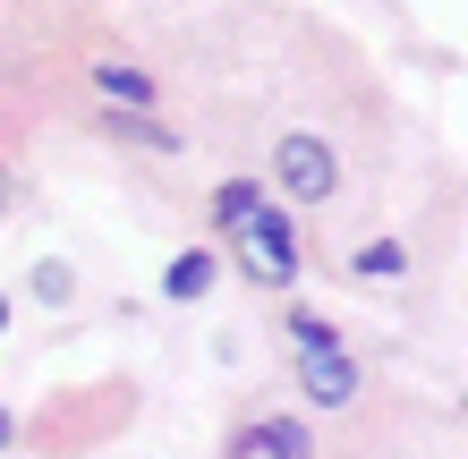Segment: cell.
Here are the masks:
<instances>
[{
  "label": "cell",
  "instance_id": "obj_14",
  "mask_svg": "<svg viewBox=\"0 0 468 459\" xmlns=\"http://www.w3.org/2000/svg\"><path fill=\"white\" fill-rule=\"evenodd\" d=\"M0 213H9V187H0Z\"/></svg>",
  "mask_w": 468,
  "mask_h": 459
},
{
  "label": "cell",
  "instance_id": "obj_2",
  "mask_svg": "<svg viewBox=\"0 0 468 459\" xmlns=\"http://www.w3.org/2000/svg\"><path fill=\"white\" fill-rule=\"evenodd\" d=\"M272 179H282L298 204H324L341 187V162H333L324 137H282V145H272Z\"/></svg>",
  "mask_w": 468,
  "mask_h": 459
},
{
  "label": "cell",
  "instance_id": "obj_10",
  "mask_svg": "<svg viewBox=\"0 0 468 459\" xmlns=\"http://www.w3.org/2000/svg\"><path fill=\"white\" fill-rule=\"evenodd\" d=\"M290 340H298V349H333L341 332H333L324 315H307V307H298V315H290Z\"/></svg>",
  "mask_w": 468,
  "mask_h": 459
},
{
  "label": "cell",
  "instance_id": "obj_13",
  "mask_svg": "<svg viewBox=\"0 0 468 459\" xmlns=\"http://www.w3.org/2000/svg\"><path fill=\"white\" fill-rule=\"evenodd\" d=\"M0 332H9V298H0Z\"/></svg>",
  "mask_w": 468,
  "mask_h": 459
},
{
  "label": "cell",
  "instance_id": "obj_6",
  "mask_svg": "<svg viewBox=\"0 0 468 459\" xmlns=\"http://www.w3.org/2000/svg\"><path fill=\"white\" fill-rule=\"evenodd\" d=\"M357 273H367V281H400L409 247H400V238H375V247H357Z\"/></svg>",
  "mask_w": 468,
  "mask_h": 459
},
{
  "label": "cell",
  "instance_id": "obj_1",
  "mask_svg": "<svg viewBox=\"0 0 468 459\" xmlns=\"http://www.w3.org/2000/svg\"><path fill=\"white\" fill-rule=\"evenodd\" d=\"M239 264H247L264 289H290V281H298V238H290V222H282L272 204H256V213L239 222Z\"/></svg>",
  "mask_w": 468,
  "mask_h": 459
},
{
  "label": "cell",
  "instance_id": "obj_9",
  "mask_svg": "<svg viewBox=\"0 0 468 459\" xmlns=\"http://www.w3.org/2000/svg\"><path fill=\"white\" fill-rule=\"evenodd\" d=\"M112 128H120V137H136V145H154V153H171V145H179L171 128H154L145 111H128V120H112Z\"/></svg>",
  "mask_w": 468,
  "mask_h": 459
},
{
  "label": "cell",
  "instance_id": "obj_7",
  "mask_svg": "<svg viewBox=\"0 0 468 459\" xmlns=\"http://www.w3.org/2000/svg\"><path fill=\"white\" fill-rule=\"evenodd\" d=\"M256 204H264V187H256V179H230L222 196H213V222H222V230H239V222H247Z\"/></svg>",
  "mask_w": 468,
  "mask_h": 459
},
{
  "label": "cell",
  "instance_id": "obj_12",
  "mask_svg": "<svg viewBox=\"0 0 468 459\" xmlns=\"http://www.w3.org/2000/svg\"><path fill=\"white\" fill-rule=\"evenodd\" d=\"M0 451H9V409H0Z\"/></svg>",
  "mask_w": 468,
  "mask_h": 459
},
{
  "label": "cell",
  "instance_id": "obj_5",
  "mask_svg": "<svg viewBox=\"0 0 468 459\" xmlns=\"http://www.w3.org/2000/svg\"><path fill=\"white\" fill-rule=\"evenodd\" d=\"M162 289H171V298H205V289H213V256H197V247H187L171 273H162Z\"/></svg>",
  "mask_w": 468,
  "mask_h": 459
},
{
  "label": "cell",
  "instance_id": "obj_11",
  "mask_svg": "<svg viewBox=\"0 0 468 459\" xmlns=\"http://www.w3.org/2000/svg\"><path fill=\"white\" fill-rule=\"evenodd\" d=\"M35 298H51V307L69 298V264H35Z\"/></svg>",
  "mask_w": 468,
  "mask_h": 459
},
{
  "label": "cell",
  "instance_id": "obj_8",
  "mask_svg": "<svg viewBox=\"0 0 468 459\" xmlns=\"http://www.w3.org/2000/svg\"><path fill=\"white\" fill-rule=\"evenodd\" d=\"M247 451H272V459H315L298 425H256V443H247Z\"/></svg>",
  "mask_w": 468,
  "mask_h": 459
},
{
  "label": "cell",
  "instance_id": "obj_4",
  "mask_svg": "<svg viewBox=\"0 0 468 459\" xmlns=\"http://www.w3.org/2000/svg\"><path fill=\"white\" fill-rule=\"evenodd\" d=\"M94 86L112 94V102H128V111H145V102H154V77H145V68H120V60H102Z\"/></svg>",
  "mask_w": 468,
  "mask_h": 459
},
{
  "label": "cell",
  "instance_id": "obj_3",
  "mask_svg": "<svg viewBox=\"0 0 468 459\" xmlns=\"http://www.w3.org/2000/svg\"><path fill=\"white\" fill-rule=\"evenodd\" d=\"M298 383H307L315 409H349V400H357V366H349L341 340L333 349H298Z\"/></svg>",
  "mask_w": 468,
  "mask_h": 459
}]
</instances>
